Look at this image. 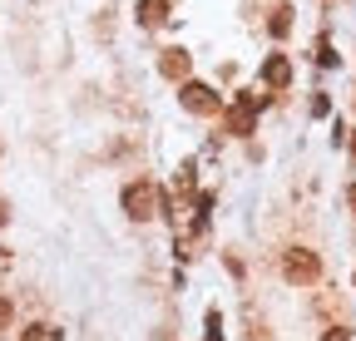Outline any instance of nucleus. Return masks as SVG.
Masks as SVG:
<instances>
[{"label": "nucleus", "mask_w": 356, "mask_h": 341, "mask_svg": "<svg viewBox=\"0 0 356 341\" xmlns=\"http://www.w3.org/2000/svg\"><path fill=\"white\" fill-rule=\"evenodd\" d=\"M267 30H273V35H287V30H292V10H287V6H282V10H273Z\"/></svg>", "instance_id": "obj_9"}, {"label": "nucleus", "mask_w": 356, "mask_h": 341, "mask_svg": "<svg viewBox=\"0 0 356 341\" xmlns=\"http://www.w3.org/2000/svg\"><path fill=\"white\" fill-rule=\"evenodd\" d=\"M178 104H184L188 114H218V109H222L218 90H213V84H203V79H184V90H178Z\"/></svg>", "instance_id": "obj_3"}, {"label": "nucleus", "mask_w": 356, "mask_h": 341, "mask_svg": "<svg viewBox=\"0 0 356 341\" xmlns=\"http://www.w3.org/2000/svg\"><path fill=\"white\" fill-rule=\"evenodd\" d=\"M317 65H337V55H332V45H327V40L317 45Z\"/></svg>", "instance_id": "obj_11"}, {"label": "nucleus", "mask_w": 356, "mask_h": 341, "mask_svg": "<svg viewBox=\"0 0 356 341\" xmlns=\"http://www.w3.org/2000/svg\"><path fill=\"white\" fill-rule=\"evenodd\" d=\"M282 277L292 287H312V282H322V258L312 247H287L282 252Z\"/></svg>", "instance_id": "obj_1"}, {"label": "nucleus", "mask_w": 356, "mask_h": 341, "mask_svg": "<svg viewBox=\"0 0 356 341\" xmlns=\"http://www.w3.org/2000/svg\"><path fill=\"white\" fill-rule=\"evenodd\" d=\"M159 69H163V79H178V84H184L188 79V50H163V60H159Z\"/></svg>", "instance_id": "obj_5"}, {"label": "nucleus", "mask_w": 356, "mask_h": 341, "mask_svg": "<svg viewBox=\"0 0 356 341\" xmlns=\"http://www.w3.org/2000/svg\"><path fill=\"white\" fill-rule=\"evenodd\" d=\"M119 208L129 213L134 223H149L154 213H159V188H154V183H129V188L119 193Z\"/></svg>", "instance_id": "obj_2"}, {"label": "nucleus", "mask_w": 356, "mask_h": 341, "mask_svg": "<svg viewBox=\"0 0 356 341\" xmlns=\"http://www.w3.org/2000/svg\"><path fill=\"white\" fill-rule=\"evenodd\" d=\"M346 198H351V208H356V183H351V193H346Z\"/></svg>", "instance_id": "obj_14"}, {"label": "nucleus", "mask_w": 356, "mask_h": 341, "mask_svg": "<svg viewBox=\"0 0 356 341\" xmlns=\"http://www.w3.org/2000/svg\"><path fill=\"white\" fill-rule=\"evenodd\" d=\"M257 104H262V99H252V94H238V99H233V109H228V134H252Z\"/></svg>", "instance_id": "obj_4"}, {"label": "nucleus", "mask_w": 356, "mask_h": 341, "mask_svg": "<svg viewBox=\"0 0 356 341\" xmlns=\"http://www.w3.org/2000/svg\"><path fill=\"white\" fill-rule=\"evenodd\" d=\"M322 341H351V336H346V331H327Z\"/></svg>", "instance_id": "obj_12"}, {"label": "nucleus", "mask_w": 356, "mask_h": 341, "mask_svg": "<svg viewBox=\"0 0 356 341\" xmlns=\"http://www.w3.org/2000/svg\"><path fill=\"white\" fill-rule=\"evenodd\" d=\"M163 15H168V0H139V20L144 25H159Z\"/></svg>", "instance_id": "obj_7"}, {"label": "nucleus", "mask_w": 356, "mask_h": 341, "mask_svg": "<svg viewBox=\"0 0 356 341\" xmlns=\"http://www.w3.org/2000/svg\"><path fill=\"white\" fill-rule=\"evenodd\" d=\"M6 218H10V208H6V203H0V223H6Z\"/></svg>", "instance_id": "obj_13"}, {"label": "nucleus", "mask_w": 356, "mask_h": 341, "mask_svg": "<svg viewBox=\"0 0 356 341\" xmlns=\"http://www.w3.org/2000/svg\"><path fill=\"white\" fill-rule=\"evenodd\" d=\"M10 317H15V307L6 302V297H0V331H6V326H10Z\"/></svg>", "instance_id": "obj_10"}, {"label": "nucleus", "mask_w": 356, "mask_h": 341, "mask_svg": "<svg viewBox=\"0 0 356 341\" xmlns=\"http://www.w3.org/2000/svg\"><path fill=\"white\" fill-rule=\"evenodd\" d=\"M351 158H356V134H351Z\"/></svg>", "instance_id": "obj_15"}, {"label": "nucleus", "mask_w": 356, "mask_h": 341, "mask_svg": "<svg viewBox=\"0 0 356 341\" xmlns=\"http://www.w3.org/2000/svg\"><path fill=\"white\" fill-rule=\"evenodd\" d=\"M20 341H65V336H60V331H55V326H44V322H30V326H25V336H20Z\"/></svg>", "instance_id": "obj_8"}, {"label": "nucleus", "mask_w": 356, "mask_h": 341, "mask_svg": "<svg viewBox=\"0 0 356 341\" xmlns=\"http://www.w3.org/2000/svg\"><path fill=\"white\" fill-rule=\"evenodd\" d=\"M262 79H267V84H287V79H292L287 55H273V60H267V65H262Z\"/></svg>", "instance_id": "obj_6"}]
</instances>
